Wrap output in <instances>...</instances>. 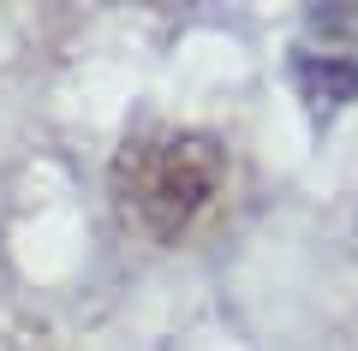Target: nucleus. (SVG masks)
<instances>
[{"mask_svg":"<svg viewBox=\"0 0 358 351\" xmlns=\"http://www.w3.org/2000/svg\"><path fill=\"white\" fill-rule=\"evenodd\" d=\"M108 179H114L120 214L131 226H143L150 239L173 244L221 197V185H227V149L209 131H138V137L120 143Z\"/></svg>","mask_w":358,"mask_h":351,"instance_id":"nucleus-1","label":"nucleus"},{"mask_svg":"<svg viewBox=\"0 0 358 351\" xmlns=\"http://www.w3.org/2000/svg\"><path fill=\"white\" fill-rule=\"evenodd\" d=\"M293 89L305 101L310 119H334L346 101H358V54H341V48H299L293 54Z\"/></svg>","mask_w":358,"mask_h":351,"instance_id":"nucleus-2","label":"nucleus"}]
</instances>
